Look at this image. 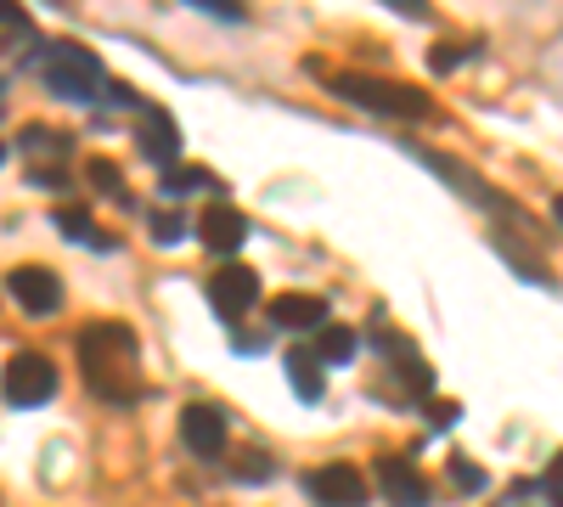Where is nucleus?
Masks as SVG:
<instances>
[{
  "mask_svg": "<svg viewBox=\"0 0 563 507\" xmlns=\"http://www.w3.org/2000/svg\"><path fill=\"white\" fill-rule=\"evenodd\" d=\"M384 7H395V12H406V18H429V7H422V0H384Z\"/></svg>",
  "mask_w": 563,
  "mask_h": 507,
  "instance_id": "obj_26",
  "label": "nucleus"
},
{
  "mask_svg": "<svg viewBox=\"0 0 563 507\" xmlns=\"http://www.w3.org/2000/svg\"><path fill=\"white\" fill-rule=\"evenodd\" d=\"M85 180H90V187H97L102 198H113V203H124V209H130L124 175H119V164H113V158H90V164H85Z\"/></svg>",
  "mask_w": 563,
  "mask_h": 507,
  "instance_id": "obj_18",
  "label": "nucleus"
},
{
  "mask_svg": "<svg viewBox=\"0 0 563 507\" xmlns=\"http://www.w3.org/2000/svg\"><path fill=\"white\" fill-rule=\"evenodd\" d=\"M7 294H12L29 316H52V310L63 305V276H57L52 265H18V271L7 276Z\"/></svg>",
  "mask_w": 563,
  "mask_h": 507,
  "instance_id": "obj_6",
  "label": "nucleus"
},
{
  "mask_svg": "<svg viewBox=\"0 0 563 507\" xmlns=\"http://www.w3.org/2000/svg\"><path fill=\"white\" fill-rule=\"evenodd\" d=\"M271 328H288V333L327 328V299L321 294H276L271 299Z\"/></svg>",
  "mask_w": 563,
  "mask_h": 507,
  "instance_id": "obj_12",
  "label": "nucleus"
},
{
  "mask_svg": "<svg viewBox=\"0 0 563 507\" xmlns=\"http://www.w3.org/2000/svg\"><path fill=\"white\" fill-rule=\"evenodd\" d=\"M462 57H467L462 45H451V40H445V45H434V57H429V63H434V74H451V68H456Z\"/></svg>",
  "mask_w": 563,
  "mask_h": 507,
  "instance_id": "obj_24",
  "label": "nucleus"
},
{
  "mask_svg": "<svg viewBox=\"0 0 563 507\" xmlns=\"http://www.w3.org/2000/svg\"><path fill=\"white\" fill-rule=\"evenodd\" d=\"M429 411H434V429H451V423L462 418V406H456V400H440V406H429Z\"/></svg>",
  "mask_w": 563,
  "mask_h": 507,
  "instance_id": "obj_25",
  "label": "nucleus"
},
{
  "mask_svg": "<svg viewBox=\"0 0 563 507\" xmlns=\"http://www.w3.org/2000/svg\"><path fill=\"white\" fill-rule=\"evenodd\" d=\"M180 238H186V214H175V209L153 214V243H158V249H175Z\"/></svg>",
  "mask_w": 563,
  "mask_h": 507,
  "instance_id": "obj_21",
  "label": "nucleus"
},
{
  "mask_svg": "<svg viewBox=\"0 0 563 507\" xmlns=\"http://www.w3.org/2000/svg\"><path fill=\"white\" fill-rule=\"evenodd\" d=\"M135 113H141V135H135L141 153H147L153 164H169V158L180 153V124H175L158 102H141Z\"/></svg>",
  "mask_w": 563,
  "mask_h": 507,
  "instance_id": "obj_11",
  "label": "nucleus"
},
{
  "mask_svg": "<svg viewBox=\"0 0 563 507\" xmlns=\"http://www.w3.org/2000/svg\"><path fill=\"white\" fill-rule=\"evenodd\" d=\"M547 496H552V507H563V491H547Z\"/></svg>",
  "mask_w": 563,
  "mask_h": 507,
  "instance_id": "obj_30",
  "label": "nucleus"
},
{
  "mask_svg": "<svg viewBox=\"0 0 563 507\" xmlns=\"http://www.w3.org/2000/svg\"><path fill=\"white\" fill-rule=\"evenodd\" d=\"M0 108H7V79H0Z\"/></svg>",
  "mask_w": 563,
  "mask_h": 507,
  "instance_id": "obj_31",
  "label": "nucleus"
},
{
  "mask_svg": "<svg viewBox=\"0 0 563 507\" xmlns=\"http://www.w3.org/2000/svg\"><path fill=\"white\" fill-rule=\"evenodd\" d=\"M40 79L45 90H57L63 102H97V90L108 85V68L97 52H85L74 40H52L40 57Z\"/></svg>",
  "mask_w": 563,
  "mask_h": 507,
  "instance_id": "obj_3",
  "label": "nucleus"
},
{
  "mask_svg": "<svg viewBox=\"0 0 563 507\" xmlns=\"http://www.w3.org/2000/svg\"><path fill=\"white\" fill-rule=\"evenodd\" d=\"M254 299H260V276H254L249 265H225V271L209 276V305L225 316V328H231V321H238Z\"/></svg>",
  "mask_w": 563,
  "mask_h": 507,
  "instance_id": "obj_7",
  "label": "nucleus"
},
{
  "mask_svg": "<svg viewBox=\"0 0 563 507\" xmlns=\"http://www.w3.org/2000/svg\"><path fill=\"white\" fill-rule=\"evenodd\" d=\"M209 187H214V175H209V169H198V164H186V169H164V180H158V192H164L169 203L192 198V192H209Z\"/></svg>",
  "mask_w": 563,
  "mask_h": 507,
  "instance_id": "obj_16",
  "label": "nucleus"
},
{
  "mask_svg": "<svg viewBox=\"0 0 563 507\" xmlns=\"http://www.w3.org/2000/svg\"><path fill=\"white\" fill-rule=\"evenodd\" d=\"M552 214H558V225H563V192H558V198H552Z\"/></svg>",
  "mask_w": 563,
  "mask_h": 507,
  "instance_id": "obj_29",
  "label": "nucleus"
},
{
  "mask_svg": "<svg viewBox=\"0 0 563 507\" xmlns=\"http://www.w3.org/2000/svg\"><path fill=\"white\" fill-rule=\"evenodd\" d=\"M0 389H7L12 406H45L57 395V366L52 355H40V350H18L7 361V378H0Z\"/></svg>",
  "mask_w": 563,
  "mask_h": 507,
  "instance_id": "obj_4",
  "label": "nucleus"
},
{
  "mask_svg": "<svg viewBox=\"0 0 563 507\" xmlns=\"http://www.w3.org/2000/svg\"><path fill=\"white\" fill-rule=\"evenodd\" d=\"M378 491H384L389 507H429L434 502L429 480H422L406 456H378Z\"/></svg>",
  "mask_w": 563,
  "mask_h": 507,
  "instance_id": "obj_9",
  "label": "nucleus"
},
{
  "mask_svg": "<svg viewBox=\"0 0 563 507\" xmlns=\"http://www.w3.org/2000/svg\"><path fill=\"white\" fill-rule=\"evenodd\" d=\"M18 147L29 153V158H68V135L63 130H52V124H23V135H18Z\"/></svg>",
  "mask_w": 563,
  "mask_h": 507,
  "instance_id": "obj_15",
  "label": "nucleus"
},
{
  "mask_svg": "<svg viewBox=\"0 0 563 507\" xmlns=\"http://www.w3.org/2000/svg\"><path fill=\"white\" fill-rule=\"evenodd\" d=\"M327 85L339 90L350 108H366V113H384V119H434V102L422 97L417 85H400V79H378V74H344V68H316Z\"/></svg>",
  "mask_w": 563,
  "mask_h": 507,
  "instance_id": "obj_2",
  "label": "nucleus"
},
{
  "mask_svg": "<svg viewBox=\"0 0 563 507\" xmlns=\"http://www.w3.org/2000/svg\"><path fill=\"white\" fill-rule=\"evenodd\" d=\"M417 158H422V164H429L434 175H445V180H456V192H462L467 203H490V192H485V180H479L474 169H467V164H456V158H445V153H429V147H422Z\"/></svg>",
  "mask_w": 563,
  "mask_h": 507,
  "instance_id": "obj_14",
  "label": "nucleus"
},
{
  "mask_svg": "<svg viewBox=\"0 0 563 507\" xmlns=\"http://www.w3.org/2000/svg\"><path fill=\"white\" fill-rule=\"evenodd\" d=\"M0 23H18V12L7 7V0H0Z\"/></svg>",
  "mask_w": 563,
  "mask_h": 507,
  "instance_id": "obj_28",
  "label": "nucleus"
},
{
  "mask_svg": "<svg viewBox=\"0 0 563 507\" xmlns=\"http://www.w3.org/2000/svg\"><path fill=\"white\" fill-rule=\"evenodd\" d=\"M231 474H238V480H265L271 474V456L265 451H243V463L231 469Z\"/></svg>",
  "mask_w": 563,
  "mask_h": 507,
  "instance_id": "obj_22",
  "label": "nucleus"
},
{
  "mask_svg": "<svg viewBox=\"0 0 563 507\" xmlns=\"http://www.w3.org/2000/svg\"><path fill=\"white\" fill-rule=\"evenodd\" d=\"M198 238H203V249H214V254H238L243 238H249V214L231 209V203H209L203 220H198Z\"/></svg>",
  "mask_w": 563,
  "mask_h": 507,
  "instance_id": "obj_10",
  "label": "nucleus"
},
{
  "mask_svg": "<svg viewBox=\"0 0 563 507\" xmlns=\"http://www.w3.org/2000/svg\"><path fill=\"white\" fill-rule=\"evenodd\" d=\"M395 378H400L411 395H429V389H434V373H429L417 355H400V361H395Z\"/></svg>",
  "mask_w": 563,
  "mask_h": 507,
  "instance_id": "obj_20",
  "label": "nucleus"
},
{
  "mask_svg": "<svg viewBox=\"0 0 563 507\" xmlns=\"http://www.w3.org/2000/svg\"><path fill=\"white\" fill-rule=\"evenodd\" d=\"M316 355H321V366H327V361H333V366H339V361H350V355H355V333H350V328H333V321H327V328L316 333Z\"/></svg>",
  "mask_w": 563,
  "mask_h": 507,
  "instance_id": "obj_19",
  "label": "nucleus"
},
{
  "mask_svg": "<svg viewBox=\"0 0 563 507\" xmlns=\"http://www.w3.org/2000/svg\"><path fill=\"white\" fill-rule=\"evenodd\" d=\"M541 485H547V491H563V451H558V463L547 469V480H541Z\"/></svg>",
  "mask_w": 563,
  "mask_h": 507,
  "instance_id": "obj_27",
  "label": "nucleus"
},
{
  "mask_svg": "<svg viewBox=\"0 0 563 507\" xmlns=\"http://www.w3.org/2000/svg\"><path fill=\"white\" fill-rule=\"evenodd\" d=\"M85 389L108 406H135L141 400V344L124 321H90L74 339Z\"/></svg>",
  "mask_w": 563,
  "mask_h": 507,
  "instance_id": "obj_1",
  "label": "nucleus"
},
{
  "mask_svg": "<svg viewBox=\"0 0 563 507\" xmlns=\"http://www.w3.org/2000/svg\"><path fill=\"white\" fill-rule=\"evenodd\" d=\"M57 232H63V238H74V243L113 249V238H102V232H97V220H90V209H79V203H63V209H57Z\"/></svg>",
  "mask_w": 563,
  "mask_h": 507,
  "instance_id": "obj_17",
  "label": "nucleus"
},
{
  "mask_svg": "<svg viewBox=\"0 0 563 507\" xmlns=\"http://www.w3.org/2000/svg\"><path fill=\"white\" fill-rule=\"evenodd\" d=\"M299 485H305V496L316 507H366V496H372V485H366V474L355 463H321Z\"/></svg>",
  "mask_w": 563,
  "mask_h": 507,
  "instance_id": "obj_5",
  "label": "nucleus"
},
{
  "mask_svg": "<svg viewBox=\"0 0 563 507\" xmlns=\"http://www.w3.org/2000/svg\"><path fill=\"white\" fill-rule=\"evenodd\" d=\"M288 384H294V395L305 400V406H316L321 395H327V378H321V355L316 350H288Z\"/></svg>",
  "mask_w": 563,
  "mask_h": 507,
  "instance_id": "obj_13",
  "label": "nucleus"
},
{
  "mask_svg": "<svg viewBox=\"0 0 563 507\" xmlns=\"http://www.w3.org/2000/svg\"><path fill=\"white\" fill-rule=\"evenodd\" d=\"M451 474H456L462 491H485V474H479L474 463H462V456H451Z\"/></svg>",
  "mask_w": 563,
  "mask_h": 507,
  "instance_id": "obj_23",
  "label": "nucleus"
},
{
  "mask_svg": "<svg viewBox=\"0 0 563 507\" xmlns=\"http://www.w3.org/2000/svg\"><path fill=\"white\" fill-rule=\"evenodd\" d=\"M180 445L192 451V456H220L225 451V411L198 400V406H186L180 411Z\"/></svg>",
  "mask_w": 563,
  "mask_h": 507,
  "instance_id": "obj_8",
  "label": "nucleus"
}]
</instances>
